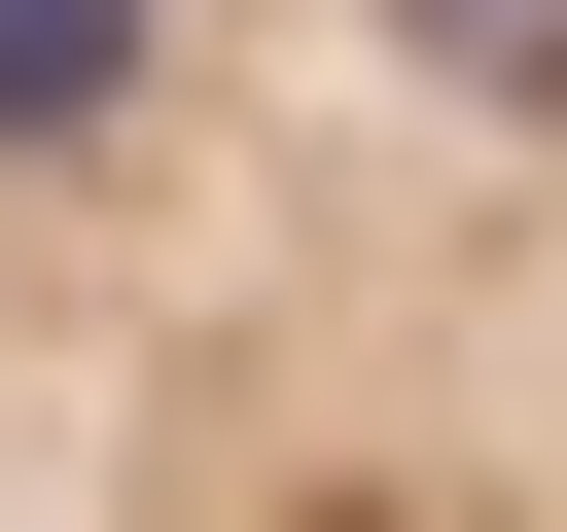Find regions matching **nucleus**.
<instances>
[{
  "label": "nucleus",
  "instance_id": "obj_1",
  "mask_svg": "<svg viewBox=\"0 0 567 532\" xmlns=\"http://www.w3.org/2000/svg\"><path fill=\"white\" fill-rule=\"evenodd\" d=\"M0 532H567V0H0Z\"/></svg>",
  "mask_w": 567,
  "mask_h": 532
}]
</instances>
